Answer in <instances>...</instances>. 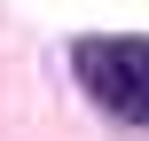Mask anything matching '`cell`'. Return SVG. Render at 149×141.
Segmentation results:
<instances>
[{
	"label": "cell",
	"mask_w": 149,
	"mask_h": 141,
	"mask_svg": "<svg viewBox=\"0 0 149 141\" xmlns=\"http://www.w3.org/2000/svg\"><path fill=\"white\" fill-rule=\"evenodd\" d=\"M71 71L86 86V102L102 118H118L126 133H149V39L141 31H110V39H79Z\"/></svg>",
	"instance_id": "6da1fadb"
}]
</instances>
